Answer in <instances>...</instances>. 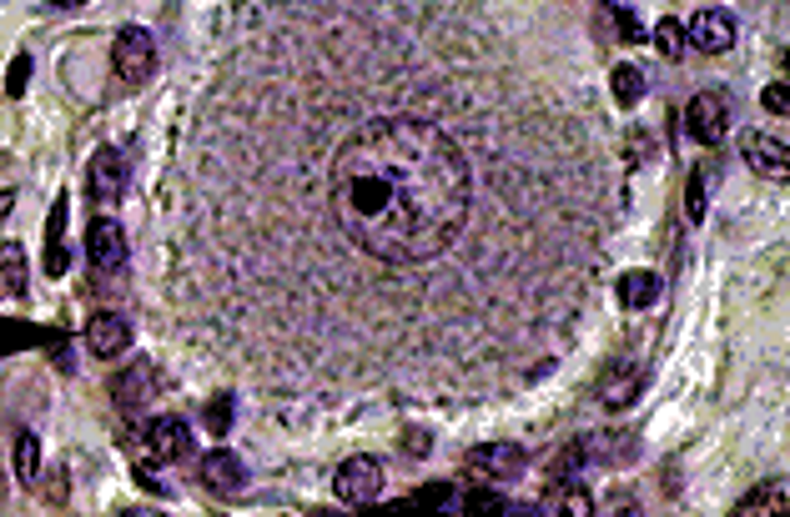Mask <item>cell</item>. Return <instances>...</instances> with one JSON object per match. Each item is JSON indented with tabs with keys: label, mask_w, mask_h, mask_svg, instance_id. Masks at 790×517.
<instances>
[{
	"label": "cell",
	"mask_w": 790,
	"mask_h": 517,
	"mask_svg": "<svg viewBox=\"0 0 790 517\" xmlns=\"http://www.w3.org/2000/svg\"><path fill=\"white\" fill-rule=\"evenodd\" d=\"M247 61L263 65L252 51ZM267 76L288 86V101L232 81L242 91L232 111L288 131L277 156L288 171L282 196L292 221L328 251L303 286H328L317 327L338 317L353 327L409 322V282L418 292L453 282L448 267L474 242H488V156L443 116V101L423 111L363 106V86L332 81V71H307V81Z\"/></svg>",
	"instance_id": "1"
},
{
	"label": "cell",
	"mask_w": 790,
	"mask_h": 517,
	"mask_svg": "<svg viewBox=\"0 0 790 517\" xmlns=\"http://www.w3.org/2000/svg\"><path fill=\"white\" fill-rule=\"evenodd\" d=\"M192 453V427L182 417H151L136 438V457L142 463H182Z\"/></svg>",
	"instance_id": "2"
},
{
	"label": "cell",
	"mask_w": 790,
	"mask_h": 517,
	"mask_svg": "<svg viewBox=\"0 0 790 517\" xmlns=\"http://www.w3.org/2000/svg\"><path fill=\"white\" fill-rule=\"evenodd\" d=\"M111 65H117V76L126 86H146L151 71H157V40L146 36L142 26H126L117 36V46H111Z\"/></svg>",
	"instance_id": "3"
},
{
	"label": "cell",
	"mask_w": 790,
	"mask_h": 517,
	"mask_svg": "<svg viewBox=\"0 0 790 517\" xmlns=\"http://www.w3.org/2000/svg\"><path fill=\"white\" fill-rule=\"evenodd\" d=\"M685 131L695 136L700 146H720L725 131H730V106H725V96L720 91L690 96V106H685Z\"/></svg>",
	"instance_id": "4"
},
{
	"label": "cell",
	"mask_w": 790,
	"mask_h": 517,
	"mask_svg": "<svg viewBox=\"0 0 790 517\" xmlns=\"http://www.w3.org/2000/svg\"><path fill=\"white\" fill-rule=\"evenodd\" d=\"M524 472V447L519 442H488L469 453V478L474 482H514Z\"/></svg>",
	"instance_id": "5"
},
{
	"label": "cell",
	"mask_w": 790,
	"mask_h": 517,
	"mask_svg": "<svg viewBox=\"0 0 790 517\" xmlns=\"http://www.w3.org/2000/svg\"><path fill=\"white\" fill-rule=\"evenodd\" d=\"M332 492H338L343 503H353V507L373 503V497L382 492V463H378V457H348V463L338 467Z\"/></svg>",
	"instance_id": "6"
},
{
	"label": "cell",
	"mask_w": 790,
	"mask_h": 517,
	"mask_svg": "<svg viewBox=\"0 0 790 517\" xmlns=\"http://www.w3.org/2000/svg\"><path fill=\"white\" fill-rule=\"evenodd\" d=\"M740 156H745V167L765 182H786L790 176V156H786V141L776 136H765V131H745L740 136Z\"/></svg>",
	"instance_id": "7"
},
{
	"label": "cell",
	"mask_w": 790,
	"mask_h": 517,
	"mask_svg": "<svg viewBox=\"0 0 790 517\" xmlns=\"http://www.w3.org/2000/svg\"><path fill=\"white\" fill-rule=\"evenodd\" d=\"M86 192H92V201H101V207L121 201V192H126V156L101 146V151L92 156V167H86Z\"/></svg>",
	"instance_id": "8"
},
{
	"label": "cell",
	"mask_w": 790,
	"mask_h": 517,
	"mask_svg": "<svg viewBox=\"0 0 790 517\" xmlns=\"http://www.w3.org/2000/svg\"><path fill=\"white\" fill-rule=\"evenodd\" d=\"M86 257L96 272H121L126 267V226H117L111 217L86 226Z\"/></svg>",
	"instance_id": "9"
},
{
	"label": "cell",
	"mask_w": 790,
	"mask_h": 517,
	"mask_svg": "<svg viewBox=\"0 0 790 517\" xmlns=\"http://www.w3.org/2000/svg\"><path fill=\"white\" fill-rule=\"evenodd\" d=\"M202 482H207L217 497H238L242 488H247V467H242L238 453H227V447H217V453L202 457Z\"/></svg>",
	"instance_id": "10"
},
{
	"label": "cell",
	"mask_w": 790,
	"mask_h": 517,
	"mask_svg": "<svg viewBox=\"0 0 790 517\" xmlns=\"http://www.w3.org/2000/svg\"><path fill=\"white\" fill-rule=\"evenodd\" d=\"M690 40H695L705 56H720L736 46V21H730V11H700L695 21H690Z\"/></svg>",
	"instance_id": "11"
},
{
	"label": "cell",
	"mask_w": 790,
	"mask_h": 517,
	"mask_svg": "<svg viewBox=\"0 0 790 517\" xmlns=\"http://www.w3.org/2000/svg\"><path fill=\"white\" fill-rule=\"evenodd\" d=\"M126 342H132V322L117 317V311H101V317L86 327V347H92V357H121Z\"/></svg>",
	"instance_id": "12"
},
{
	"label": "cell",
	"mask_w": 790,
	"mask_h": 517,
	"mask_svg": "<svg viewBox=\"0 0 790 517\" xmlns=\"http://www.w3.org/2000/svg\"><path fill=\"white\" fill-rule=\"evenodd\" d=\"M655 297H659V276L655 272H624L619 276V301H624L630 311L655 307Z\"/></svg>",
	"instance_id": "13"
},
{
	"label": "cell",
	"mask_w": 790,
	"mask_h": 517,
	"mask_svg": "<svg viewBox=\"0 0 790 517\" xmlns=\"http://www.w3.org/2000/svg\"><path fill=\"white\" fill-rule=\"evenodd\" d=\"M0 292L5 297H21L26 292V257L15 242H0Z\"/></svg>",
	"instance_id": "14"
},
{
	"label": "cell",
	"mask_w": 790,
	"mask_h": 517,
	"mask_svg": "<svg viewBox=\"0 0 790 517\" xmlns=\"http://www.w3.org/2000/svg\"><path fill=\"white\" fill-rule=\"evenodd\" d=\"M780 507H786V482L776 478V482H761V488H755L751 497H740L736 513L751 517V513H780Z\"/></svg>",
	"instance_id": "15"
},
{
	"label": "cell",
	"mask_w": 790,
	"mask_h": 517,
	"mask_svg": "<svg viewBox=\"0 0 790 517\" xmlns=\"http://www.w3.org/2000/svg\"><path fill=\"white\" fill-rule=\"evenodd\" d=\"M584 453L594 457V463H630L634 457V438L630 432H615V438H590V447Z\"/></svg>",
	"instance_id": "16"
},
{
	"label": "cell",
	"mask_w": 790,
	"mask_h": 517,
	"mask_svg": "<svg viewBox=\"0 0 790 517\" xmlns=\"http://www.w3.org/2000/svg\"><path fill=\"white\" fill-rule=\"evenodd\" d=\"M615 101L619 106H640L645 101V71L640 65H615Z\"/></svg>",
	"instance_id": "17"
},
{
	"label": "cell",
	"mask_w": 790,
	"mask_h": 517,
	"mask_svg": "<svg viewBox=\"0 0 790 517\" xmlns=\"http://www.w3.org/2000/svg\"><path fill=\"white\" fill-rule=\"evenodd\" d=\"M539 513H574V517H590V513H594V503L584 497L580 488H554L549 497L539 503Z\"/></svg>",
	"instance_id": "18"
},
{
	"label": "cell",
	"mask_w": 790,
	"mask_h": 517,
	"mask_svg": "<svg viewBox=\"0 0 790 517\" xmlns=\"http://www.w3.org/2000/svg\"><path fill=\"white\" fill-rule=\"evenodd\" d=\"M61 226H66V201H56V211H51V242H46V272H51V276L66 272V246H61Z\"/></svg>",
	"instance_id": "19"
},
{
	"label": "cell",
	"mask_w": 790,
	"mask_h": 517,
	"mask_svg": "<svg viewBox=\"0 0 790 517\" xmlns=\"http://www.w3.org/2000/svg\"><path fill=\"white\" fill-rule=\"evenodd\" d=\"M36 467H40V438L36 432H21V438H15V478L36 482Z\"/></svg>",
	"instance_id": "20"
},
{
	"label": "cell",
	"mask_w": 790,
	"mask_h": 517,
	"mask_svg": "<svg viewBox=\"0 0 790 517\" xmlns=\"http://www.w3.org/2000/svg\"><path fill=\"white\" fill-rule=\"evenodd\" d=\"M459 513H499V517H514V513H528L524 503H503L499 492H474V497H463V503H453Z\"/></svg>",
	"instance_id": "21"
},
{
	"label": "cell",
	"mask_w": 790,
	"mask_h": 517,
	"mask_svg": "<svg viewBox=\"0 0 790 517\" xmlns=\"http://www.w3.org/2000/svg\"><path fill=\"white\" fill-rule=\"evenodd\" d=\"M655 46H659V56L680 61V56H685V26H680V21H659V26H655Z\"/></svg>",
	"instance_id": "22"
},
{
	"label": "cell",
	"mask_w": 790,
	"mask_h": 517,
	"mask_svg": "<svg viewBox=\"0 0 790 517\" xmlns=\"http://www.w3.org/2000/svg\"><path fill=\"white\" fill-rule=\"evenodd\" d=\"M413 503H418V507H453V488H448V482L418 488V492H413Z\"/></svg>",
	"instance_id": "23"
},
{
	"label": "cell",
	"mask_w": 790,
	"mask_h": 517,
	"mask_svg": "<svg viewBox=\"0 0 790 517\" xmlns=\"http://www.w3.org/2000/svg\"><path fill=\"white\" fill-rule=\"evenodd\" d=\"M207 422H211V432L222 438L227 427H232V397H211V407H207Z\"/></svg>",
	"instance_id": "24"
},
{
	"label": "cell",
	"mask_w": 790,
	"mask_h": 517,
	"mask_svg": "<svg viewBox=\"0 0 790 517\" xmlns=\"http://www.w3.org/2000/svg\"><path fill=\"white\" fill-rule=\"evenodd\" d=\"M685 217H690V221L705 217V171H700L695 182H690V192H685Z\"/></svg>",
	"instance_id": "25"
},
{
	"label": "cell",
	"mask_w": 790,
	"mask_h": 517,
	"mask_svg": "<svg viewBox=\"0 0 790 517\" xmlns=\"http://www.w3.org/2000/svg\"><path fill=\"white\" fill-rule=\"evenodd\" d=\"M609 15L619 21V36H624V40H634V46H640V40H649L645 30H640V21H634V15L624 11V5H609Z\"/></svg>",
	"instance_id": "26"
},
{
	"label": "cell",
	"mask_w": 790,
	"mask_h": 517,
	"mask_svg": "<svg viewBox=\"0 0 790 517\" xmlns=\"http://www.w3.org/2000/svg\"><path fill=\"white\" fill-rule=\"evenodd\" d=\"M26 71H31V61H26V56H21V61L11 65V81H5V91H11V96H21V91H26Z\"/></svg>",
	"instance_id": "27"
},
{
	"label": "cell",
	"mask_w": 790,
	"mask_h": 517,
	"mask_svg": "<svg viewBox=\"0 0 790 517\" xmlns=\"http://www.w3.org/2000/svg\"><path fill=\"white\" fill-rule=\"evenodd\" d=\"M761 106L770 111V116H786V86H770V91L761 96Z\"/></svg>",
	"instance_id": "28"
},
{
	"label": "cell",
	"mask_w": 790,
	"mask_h": 517,
	"mask_svg": "<svg viewBox=\"0 0 790 517\" xmlns=\"http://www.w3.org/2000/svg\"><path fill=\"white\" fill-rule=\"evenodd\" d=\"M403 442H413V457L428 453V438H423V432H413V438H403Z\"/></svg>",
	"instance_id": "29"
},
{
	"label": "cell",
	"mask_w": 790,
	"mask_h": 517,
	"mask_svg": "<svg viewBox=\"0 0 790 517\" xmlns=\"http://www.w3.org/2000/svg\"><path fill=\"white\" fill-rule=\"evenodd\" d=\"M11 207H15V196H11V192H0V221L11 217Z\"/></svg>",
	"instance_id": "30"
},
{
	"label": "cell",
	"mask_w": 790,
	"mask_h": 517,
	"mask_svg": "<svg viewBox=\"0 0 790 517\" xmlns=\"http://www.w3.org/2000/svg\"><path fill=\"white\" fill-rule=\"evenodd\" d=\"M56 5H61V11H76V5H86V0H56Z\"/></svg>",
	"instance_id": "31"
}]
</instances>
